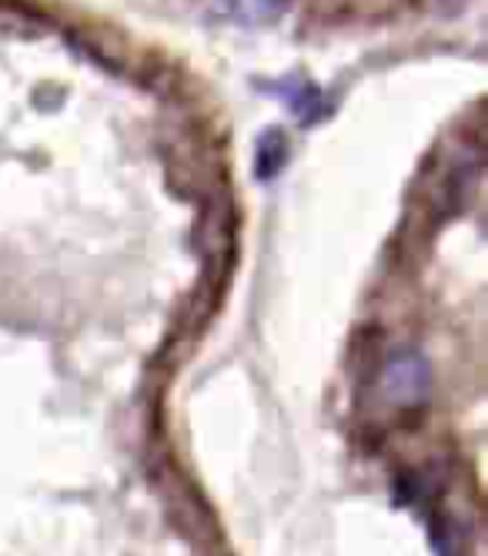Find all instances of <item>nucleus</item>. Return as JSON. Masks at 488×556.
I'll return each mask as SVG.
<instances>
[{"mask_svg":"<svg viewBox=\"0 0 488 556\" xmlns=\"http://www.w3.org/2000/svg\"><path fill=\"white\" fill-rule=\"evenodd\" d=\"M428 386H432L428 363L419 352H398L385 366V395L395 406H404V409L422 406L428 400Z\"/></svg>","mask_w":488,"mask_h":556,"instance_id":"obj_1","label":"nucleus"},{"mask_svg":"<svg viewBox=\"0 0 488 556\" xmlns=\"http://www.w3.org/2000/svg\"><path fill=\"white\" fill-rule=\"evenodd\" d=\"M271 91L288 104L295 114H298V122H305V125H311V122H318V117L324 114V101H321V91L311 85V81H305V77H284V81H278V85H271Z\"/></svg>","mask_w":488,"mask_h":556,"instance_id":"obj_2","label":"nucleus"},{"mask_svg":"<svg viewBox=\"0 0 488 556\" xmlns=\"http://www.w3.org/2000/svg\"><path fill=\"white\" fill-rule=\"evenodd\" d=\"M284 154H288V144H284L281 131H268L258 144V175L271 178L278 175V168L284 165Z\"/></svg>","mask_w":488,"mask_h":556,"instance_id":"obj_3","label":"nucleus"}]
</instances>
